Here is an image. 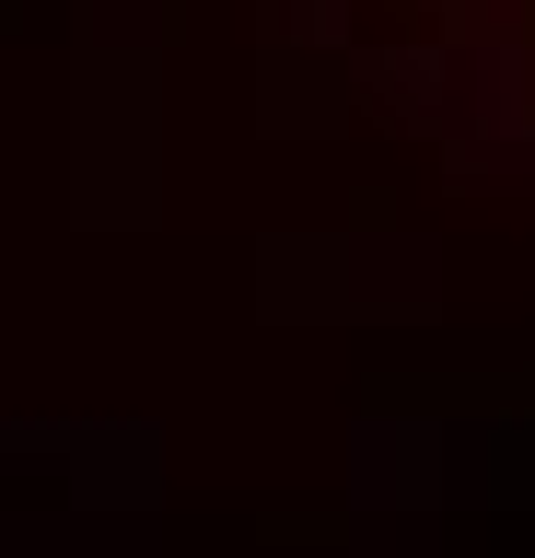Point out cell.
I'll return each mask as SVG.
<instances>
[{"instance_id": "1", "label": "cell", "mask_w": 535, "mask_h": 558, "mask_svg": "<svg viewBox=\"0 0 535 558\" xmlns=\"http://www.w3.org/2000/svg\"><path fill=\"white\" fill-rule=\"evenodd\" d=\"M350 35L408 117L535 163V0H350Z\"/></svg>"}]
</instances>
